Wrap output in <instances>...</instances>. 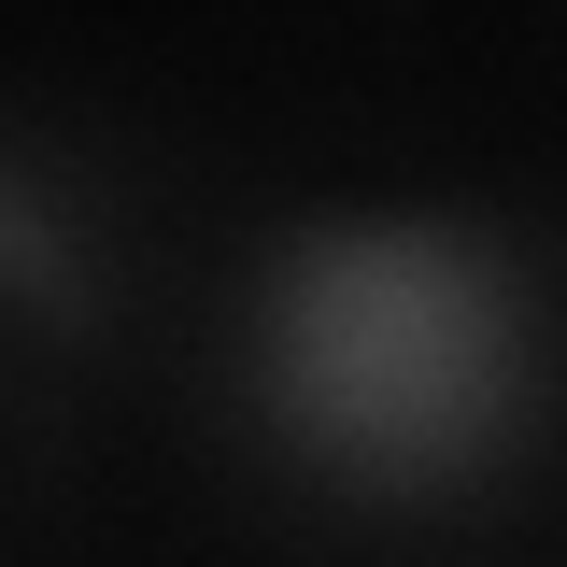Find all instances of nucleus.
Listing matches in <instances>:
<instances>
[{
  "label": "nucleus",
  "instance_id": "1",
  "mask_svg": "<svg viewBox=\"0 0 567 567\" xmlns=\"http://www.w3.org/2000/svg\"><path fill=\"white\" fill-rule=\"evenodd\" d=\"M256 369L341 483H454L525 412V298L468 227H327L284 256Z\"/></svg>",
  "mask_w": 567,
  "mask_h": 567
}]
</instances>
